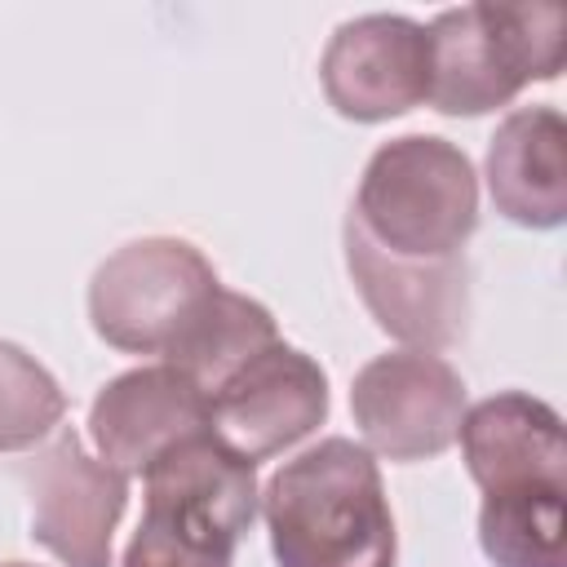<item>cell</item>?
<instances>
[{
    "mask_svg": "<svg viewBox=\"0 0 567 567\" xmlns=\"http://www.w3.org/2000/svg\"><path fill=\"white\" fill-rule=\"evenodd\" d=\"M213 434L244 461L279 456L328 416V372L297 346L270 341L213 394Z\"/></svg>",
    "mask_w": 567,
    "mask_h": 567,
    "instance_id": "9c48e42d",
    "label": "cell"
},
{
    "mask_svg": "<svg viewBox=\"0 0 567 567\" xmlns=\"http://www.w3.org/2000/svg\"><path fill=\"white\" fill-rule=\"evenodd\" d=\"M567 13L558 4H461L443 9L430 35V106L443 115H487L509 106L532 80L563 71Z\"/></svg>",
    "mask_w": 567,
    "mask_h": 567,
    "instance_id": "277c9868",
    "label": "cell"
},
{
    "mask_svg": "<svg viewBox=\"0 0 567 567\" xmlns=\"http://www.w3.org/2000/svg\"><path fill=\"white\" fill-rule=\"evenodd\" d=\"M142 523L120 567H230L252 527L261 492L257 465L230 452L213 430L164 452L146 474Z\"/></svg>",
    "mask_w": 567,
    "mask_h": 567,
    "instance_id": "7a4b0ae2",
    "label": "cell"
},
{
    "mask_svg": "<svg viewBox=\"0 0 567 567\" xmlns=\"http://www.w3.org/2000/svg\"><path fill=\"white\" fill-rule=\"evenodd\" d=\"M478 549L492 567H567V487L536 483L487 492Z\"/></svg>",
    "mask_w": 567,
    "mask_h": 567,
    "instance_id": "9a60e30c",
    "label": "cell"
},
{
    "mask_svg": "<svg viewBox=\"0 0 567 567\" xmlns=\"http://www.w3.org/2000/svg\"><path fill=\"white\" fill-rule=\"evenodd\" d=\"M350 412L372 456L399 465L430 461L456 443L465 381L430 350H385L354 372Z\"/></svg>",
    "mask_w": 567,
    "mask_h": 567,
    "instance_id": "8992f818",
    "label": "cell"
},
{
    "mask_svg": "<svg viewBox=\"0 0 567 567\" xmlns=\"http://www.w3.org/2000/svg\"><path fill=\"white\" fill-rule=\"evenodd\" d=\"M0 567H35V563H0Z\"/></svg>",
    "mask_w": 567,
    "mask_h": 567,
    "instance_id": "e0dca14e",
    "label": "cell"
},
{
    "mask_svg": "<svg viewBox=\"0 0 567 567\" xmlns=\"http://www.w3.org/2000/svg\"><path fill=\"white\" fill-rule=\"evenodd\" d=\"M221 288L213 261L177 235L115 248L89 279V323L120 354H168Z\"/></svg>",
    "mask_w": 567,
    "mask_h": 567,
    "instance_id": "5b68a950",
    "label": "cell"
},
{
    "mask_svg": "<svg viewBox=\"0 0 567 567\" xmlns=\"http://www.w3.org/2000/svg\"><path fill=\"white\" fill-rule=\"evenodd\" d=\"M483 173L505 221L558 230L567 221V120L558 106L509 111L487 142Z\"/></svg>",
    "mask_w": 567,
    "mask_h": 567,
    "instance_id": "4fadbf2b",
    "label": "cell"
},
{
    "mask_svg": "<svg viewBox=\"0 0 567 567\" xmlns=\"http://www.w3.org/2000/svg\"><path fill=\"white\" fill-rule=\"evenodd\" d=\"M319 84L337 115L381 124L430 97V35L403 13H363L332 31Z\"/></svg>",
    "mask_w": 567,
    "mask_h": 567,
    "instance_id": "ba28073f",
    "label": "cell"
},
{
    "mask_svg": "<svg viewBox=\"0 0 567 567\" xmlns=\"http://www.w3.org/2000/svg\"><path fill=\"white\" fill-rule=\"evenodd\" d=\"M270 341H279L275 315L261 301L244 297V292L217 288L208 297V306L195 315V323L164 354V363L177 368L182 377H190L204 394H213L226 377H235Z\"/></svg>",
    "mask_w": 567,
    "mask_h": 567,
    "instance_id": "5bb4252c",
    "label": "cell"
},
{
    "mask_svg": "<svg viewBox=\"0 0 567 567\" xmlns=\"http://www.w3.org/2000/svg\"><path fill=\"white\" fill-rule=\"evenodd\" d=\"M461 456L478 492H509L554 483L567 487V434L558 408L536 394L501 390L465 408L456 430Z\"/></svg>",
    "mask_w": 567,
    "mask_h": 567,
    "instance_id": "7c38bea8",
    "label": "cell"
},
{
    "mask_svg": "<svg viewBox=\"0 0 567 567\" xmlns=\"http://www.w3.org/2000/svg\"><path fill=\"white\" fill-rule=\"evenodd\" d=\"M346 270L377 319V328L403 350H443L465 332L470 315V266L465 257L447 261H408L381 252L350 217L341 230Z\"/></svg>",
    "mask_w": 567,
    "mask_h": 567,
    "instance_id": "30bf717a",
    "label": "cell"
},
{
    "mask_svg": "<svg viewBox=\"0 0 567 567\" xmlns=\"http://www.w3.org/2000/svg\"><path fill=\"white\" fill-rule=\"evenodd\" d=\"M62 416L66 394L58 377L18 341L0 337V452H27L44 443Z\"/></svg>",
    "mask_w": 567,
    "mask_h": 567,
    "instance_id": "2e32d148",
    "label": "cell"
},
{
    "mask_svg": "<svg viewBox=\"0 0 567 567\" xmlns=\"http://www.w3.org/2000/svg\"><path fill=\"white\" fill-rule=\"evenodd\" d=\"M204 430H213L208 394L168 363L128 368L89 403V439L124 478H142L164 452Z\"/></svg>",
    "mask_w": 567,
    "mask_h": 567,
    "instance_id": "8fae6325",
    "label": "cell"
},
{
    "mask_svg": "<svg viewBox=\"0 0 567 567\" xmlns=\"http://www.w3.org/2000/svg\"><path fill=\"white\" fill-rule=\"evenodd\" d=\"M31 536L62 567H111V536L128 509V478L93 456L75 430H58L22 470Z\"/></svg>",
    "mask_w": 567,
    "mask_h": 567,
    "instance_id": "52a82bcc",
    "label": "cell"
},
{
    "mask_svg": "<svg viewBox=\"0 0 567 567\" xmlns=\"http://www.w3.org/2000/svg\"><path fill=\"white\" fill-rule=\"evenodd\" d=\"M346 217L390 257L447 261L478 230V173L456 142L403 133L368 155Z\"/></svg>",
    "mask_w": 567,
    "mask_h": 567,
    "instance_id": "3957f363",
    "label": "cell"
},
{
    "mask_svg": "<svg viewBox=\"0 0 567 567\" xmlns=\"http://www.w3.org/2000/svg\"><path fill=\"white\" fill-rule=\"evenodd\" d=\"M261 518L279 567H394L399 536L372 452L319 439L261 487Z\"/></svg>",
    "mask_w": 567,
    "mask_h": 567,
    "instance_id": "6da1fadb",
    "label": "cell"
}]
</instances>
